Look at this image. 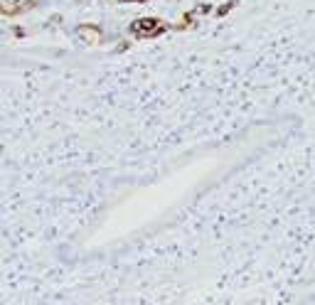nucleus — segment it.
Returning a JSON list of instances; mask_svg holds the SVG:
<instances>
[{"mask_svg": "<svg viewBox=\"0 0 315 305\" xmlns=\"http://www.w3.org/2000/svg\"><path fill=\"white\" fill-rule=\"evenodd\" d=\"M82 34H84V40H96V30H91V27H82Z\"/></svg>", "mask_w": 315, "mask_h": 305, "instance_id": "f03ea898", "label": "nucleus"}, {"mask_svg": "<svg viewBox=\"0 0 315 305\" xmlns=\"http://www.w3.org/2000/svg\"><path fill=\"white\" fill-rule=\"evenodd\" d=\"M155 27H160L155 20H140V22H133V30H136V32H153Z\"/></svg>", "mask_w": 315, "mask_h": 305, "instance_id": "f257e3e1", "label": "nucleus"}]
</instances>
